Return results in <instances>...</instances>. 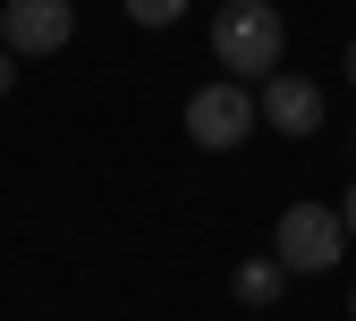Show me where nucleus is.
<instances>
[{
	"label": "nucleus",
	"instance_id": "1",
	"mask_svg": "<svg viewBox=\"0 0 356 321\" xmlns=\"http://www.w3.org/2000/svg\"><path fill=\"white\" fill-rule=\"evenodd\" d=\"M280 51H289V26H280L272 0H229V9L212 17V60H220V76L263 85V76L280 68Z\"/></svg>",
	"mask_w": 356,
	"mask_h": 321
},
{
	"label": "nucleus",
	"instance_id": "2",
	"mask_svg": "<svg viewBox=\"0 0 356 321\" xmlns=\"http://www.w3.org/2000/svg\"><path fill=\"white\" fill-rule=\"evenodd\" d=\"M272 254H280L289 279H323V270L348 254V220H339L331 203H289L280 228H272Z\"/></svg>",
	"mask_w": 356,
	"mask_h": 321
},
{
	"label": "nucleus",
	"instance_id": "3",
	"mask_svg": "<svg viewBox=\"0 0 356 321\" xmlns=\"http://www.w3.org/2000/svg\"><path fill=\"white\" fill-rule=\"evenodd\" d=\"M254 94L238 76H220V85H204V94H187V144H204V153H238L246 135H254Z\"/></svg>",
	"mask_w": 356,
	"mask_h": 321
},
{
	"label": "nucleus",
	"instance_id": "4",
	"mask_svg": "<svg viewBox=\"0 0 356 321\" xmlns=\"http://www.w3.org/2000/svg\"><path fill=\"white\" fill-rule=\"evenodd\" d=\"M68 34H76V9H68V0H9V9H0V42H9L17 60L68 51Z\"/></svg>",
	"mask_w": 356,
	"mask_h": 321
},
{
	"label": "nucleus",
	"instance_id": "5",
	"mask_svg": "<svg viewBox=\"0 0 356 321\" xmlns=\"http://www.w3.org/2000/svg\"><path fill=\"white\" fill-rule=\"evenodd\" d=\"M263 127H280V135H314L323 127V94H314V76H263V94H254Z\"/></svg>",
	"mask_w": 356,
	"mask_h": 321
},
{
	"label": "nucleus",
	"instance_id": "6",
	"mask_svg": "<svg viewBox=\"0 0 356 321\" xmlns=\"http://www.w3.org/2000/svg\"><path fill=\"white\" fill-rule=\"evenodd\" d=\"M280 279H289L280 254H254V262H238V279H229V288H238L246 304H280Z\"/></svg>",
	"mask_w": 356,
	"mask_h": 321
},
{
	"label": "nucleus",
	"instance_id": "7",
	"mask_svg": "<svg viewBox=\"0 0 356 321\" xmlns=\"http://www.w3.org/2000/svg\"><path fill=\"white\" fill-rule=\"evenodd\" d=\"M119 9H127V26H178L187 0H119Z\"/></svg>",
	"mask_w": 356,
	"mask_h": 321
},
{
	"label": "nucleus",
	"instance_id": "8",
	"mask_svg": "<svg viewBox=\"0 0 356 321\" xmlns=\"http://www.w3.org/2000/svg\"><path fill=\"white\" fill-rule=\"evenodd\" d=\"M9 85H17V51L0 42V102H9Z\"/></svg>",
	"mask_w": 356,
	"mask_h": 321
},
{
	"label": "nucleus",
	"instance_id": "9",
	"mask_svg": "<svg viewBox=\"0 0 356 321\" xmlns=\"http://www.w3.org/2000/svg\"><path fill=\"white\" fill-rule=\"evenodd\" d=\"M339 220H348V237H356V186H348V203H339Z\"/></svg>",
	"mask_w": 356,
	"mask_h": 321
},
{
	"label": "nucleus",
	"instance_id": "10",
	"mask_svg": "<svg viewBox=\"0 0 356 321\" xmlns=\"http://www.w3.org/2000/svg\"><path fill=\"white\" fill-rule=\"evenodd\" d=\"M348 85H356V42H348Z\"/></svg>",
	"mask_w": 356,
	"mask_h": 321
},
{
	"label": "nucleus",
	"instance_id": "11",
	"mask_svg": "<svg viewBox=\"0 0 356 321\" xmlns=\"http://www.w3.org/2000/svg\"><path fill=\"white\" fill-rule=\"evenodd\" d=\"M348 321H356V288H348Z\"/></svg>",
	"mask_w": 356,
	"mask_h": 321
}]
</instances>
